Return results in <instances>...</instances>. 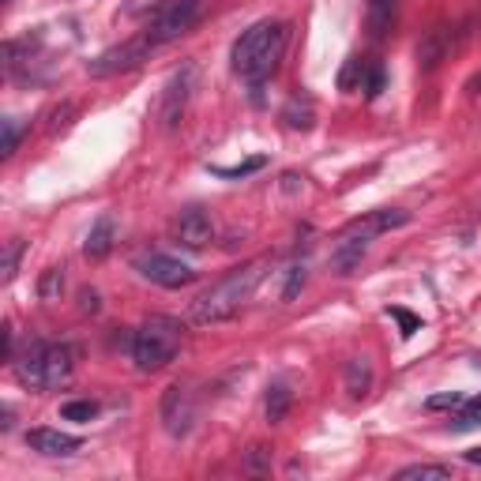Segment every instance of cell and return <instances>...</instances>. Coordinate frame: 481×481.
Here are the masks:
<instances>
[{
	"label": "cell",
	"mask_w": 481,
	"mask_h": 481,
	"mask_svg": "<svg viewBox=\"0 0 481 481\" xmlns=\"http://www.w3.org/2000/svg\"><path fill=\"white\" fill-rule=\"evenodd\" d=\"M444 53H447V35H444V26H436V30H429V38L418 46V64L425 72H433L436 64L444 60Z\"/></svg>",
	"instance_id": "18"
},
{
	"label": "cell",
	"mask_w": 481,
	"mask_h": 481,
	"mask_svg": "<svg viewBox=\"0 0 481 481\" xmlns=\"http://www.w3.org/2000/svg\"><path fill=\"white\" fill-rule=\"evenodd\" d=\"M16 143H19V120L8 117V120H5V143H0V154L12 158V154H16Z\"/></svg>",
	"instance_id": "29"
},
{
	"label": "cell",
	"mask_w": 481,
	"mask_h": 481,
	"mask_svg": "<svg viewBox=\"0 0 481 481\" xmlns=\"http://www.w3.org/2000/svg\"><path fill=\"white\" fill-rule=\"evenodd\" d=\"M264 275H267V260H252V264L230 271L222 282H214L207 294L192 301V308H188L192 324H222V319L237 316L241 305L256 294V286L264 282Z\"/></svg>",
	"instance_id": "2"
},
{
	"label": "cell",
	"mask_w": 481,
	"mask_h": 481,
	"mask_svg": "<svg viewBox=\"0 0 481 481\" xmlns=\"http://www.w3.org/2000/svg\"><path fill=\"white\" fill-rule=\"evenodd\" d=\"M282 120L290 128H298V132H308V128L316 124V106H312L308 94H294V99L286 102V110H282Z\"/></svg>",
	"instance_id": "16"
},
{
	"label": "cell",
	"mask_w": 481,
	"mask_h": 481,
	"mask_svg": "<svg viewBox=\"0 0 481 481\" xmlns=\"http://www.w3.org/2000/svg\"><path fill=\"white\" fill-rule=\"evenodd\" d=\"M264 166H267V158H248V162H241V166H211V173L226 177V181H237V177H248V173L264 170Z\"/></svg>",
	"instance_id": "22"
},
{
	"label": "cell",
	"mask_w": 481,
	"mask_h": 481,
	"mask_svg": "<svg viewBox=\"0 0 481 481\" xmlns=\"http://www.w3.org/2000/svg\"><path fill=\"white\" fill-rule=\"evenodd\" d=\"M151 53H154V42H151L147 35H140V38H128V42H120V46H113V49L99 53V57H94V60L87 64V72H90L94 79L120 76V72L140 68V64H143Z\"/></svg>",
	"instance_id": "6"
},
{
	"label": "cell",
	"mask_w": 481,
	"mask_h": 481,
	"mask_svg": "<svg viewBox=\"0 0 481 481\" xmlns=\"http://www.w3.org/2000/svg\"><path fill=\"white\" fill-rule=\"evenodd\" d=\"M383 87H388V72H383V64H369V68H365V83H361L365 99H380Z\"/></svg>",
	"instance_id": "25"
},
{
	"label": "cell",
	"mask_w": 481,
	"mask_h": 481,
	"mask_svg": "<svg viewBox=\"0 0 481 481\" xmlns=\"http://www.w3.org/2000/svg\"><path fill=\"white\" fill-rule=\"evenodd\" d=\"M192 87H196V68H192V64H184V68L173 72V79L166 83L162 106H158V120H162L166 132H173V128L181 124V117L188 110V99H192Z\"/></svg>",
	"instance_id": "8"
},
{
	"label": "cell",
	"mask_w": 481,
	"mask_h": 481,
	"mask_svg": "<svg viewBox=\"0 0 481 481\" xmlns=\"http://www.w3.org/2000/svg\"><path fill=\"white\" fill-rule=\"evenodd\" d=\"M23 248H26V241H19V237H12L8 245H5V256H0V282H12L16 278V271H19V256H23Z\"/></svg>",
	"instance_id": "20"
},
{
	"label": "cell",
	"mask_w": 481,
	"mask_h": 481,
	"mask_svg": "<svg viewBox=\"0 0 481 481\" xmlns=\"http://www.w3.org/2000/svg\"><path fill=\"white\" fill-rule=\"evenodd\" d=\"M26 447H30V452H38V455H46V459H68V455H76L83 447V440L60 433V429H30L26 433Z\"/></svg>",
	"instance_id": "11"
},
{
	"label": "cell",
	"mask_w": 481,
	"mask_h": 481,
	"mask_svg": "<svg viewBox=\"0 0 481 481\" xmlns=\"http://www.w3.org/2000/svg\"><path fill=\"white\" fill-rule=\"evenodd\" d=\"M5 5H12V0H5Z\"/></svg>",
	"instance_id": "35"
},
{
	"label": "cell",
	"mask_w": 481,
	"mask_h": 481,
	"mask_svg": "<svg viewBox=\"0 0 481 481\" xmlns=\"http://www.w3.org/2000/svg\"><path fill=\"white\" fill-rule=\"evenodd\" d=\"M245 470H248V474H264V470H267V447H260V444H256V447H248Z\"/></svg>",
	"instance_id": "30"
},
{
	"label": "cell",
	"mask_w": 481,
	"mask_h": 481,
	"mask_svg": "<svg viewBox=\"0 0 481 481\" xmlns=\"http://www.w3.org/2000/svg\"><path fill=\"white\" fill-rule=\"evenodd\" d=\"M342 376H346L350 399H365V395L372 392V361H369V358H350Z\"/></svg>",
	"instance_id": "15"
},
{
	"label": "cell",
	"mask_w": 481,
	"mask_h": 481,
	"mask_svg": "<svg viewBox=\"0 0 481 481\" xmlns=\"http://www.w3.org/2000/svg\"><path fill=\"white\" fill-rule=\"evenodd\" d=\"M477 425H481V395L459 406V418H455L452 429H455V433H466V429H477Z\"/></svg>",
	"instance_id": "24"
},
{
	"label": "cell",
	"mask_w": 481,
	"mask_h": 481,
	"mask_svg": "<svg viewBox=\"0 0 481 481\" xmlns=\"http://www.w3.org/2000/svg\"><path fill=\"white\" fill-rule=\"evenodd\" d=\"M282 53H286V23H278V19L252 23L245 35L234 42V53H230L234 72L256 90V99H260L264 83L275 76Z\"/></svg>",
	"instance_id": "1"
},
{
	"label": "cell",
	"mask_w": 481,
	"mask_h": 481,
	"mask_svg": "<svg viewBox=\"0 0 481 481\" xmlns=\"http://www.w3.org/2000/svg\"><path fill=\"white\" fill-rule=\"evenodd\" d=\"M113 241H117V222H113V214H102L87 234V245H83L87 260H106L113 252Z\"/></svg>",
	"instance_id": "13"
},
{
	"label": "cell",
	"mask_w": 481,
	"mask_h": 481,
	"mask_svg": "<svg viewBox=\"0 0 481 481\" xmlns=\"http://www.w3.org/2000/svg\"><path fill=\"white\" fill-rule=\"evenodd\" d=\"M181 339H184L181 319H173V316H151V319H143V328L132 339V361H136V369L140 372L166 369L177 358Z\"/></svg>",
	"instance_id": "4"
},
{
	"label": "cell",
	"mask_w": 481,
	"mask_h": 481,
	"mask_svg": "<svg viewBox=\"0 0 481 481\" xmlns=\"http://www.w3.org/2000/svg\"><path fill=\"white\" fill-rule=\"evenodd\" d=\"M60 290H64V267H49L38 282V294H42V301H57Z\"/></svg>",
	"instance_id": "26"
},
{
	"label": "cell",
	"mask_w": 481,
	"mask_h": 481,
	"mask_svg": "<svg viewBox=\"0 0 481 481\" xmlns=\"http://www.w3.org/2000/svg\"><path fill=\"white\" fill-rule=\"evenodd\" d=\"M463 403H466V399L452 392V395H436V399H429L425 406H429V410H444V406H463Z\"/></svg>",
	"instance_id": "31"
},
{
	"label": "cell",
	"mask_w": 481,
	"mask_h": 481,
	"mask_svg": "<svg viewBox=\"0 0 481 481\" xmlns=\"http://www.w3.org/2000/svg\"><path fill=\"white\" fill-rule=\"evenodd\" d=\"M136 271L147 282L162 286V290H181V286L196 282V271H192L188 264H181L177 256H166V252H143L140 260H136Z\"/></svg>",
	"instance_id": "7"
},
{
	"label": "cell",
	"mask_w": 481,
	"mask_h": 481,
	"mask_svg": "<svg viewBox=\"0 0 481 481\" xmlns=\"http://www.w3.org/2000/svg\"><path fill=\"white\" fill-rule=\"evenodd\" d=\"M395 12H399V0H369V8H365V26H369V38H372V42H380V38L392 35Z\"/></svg>",
	"instance_id": "14"
},
{
	"label": "cell",
	"mask_w": 481,
	"mask_h": 481,
	"mask_svg": "<svg viewBox=\"0 0 481 481\" xmlns=\"http://www.w3.org/2000/svg\"><path fill=\"white\" fill-rule=\"evenodd\" d=\"M466 463H481V447H474V452H466Z\"/></svg>",
	"instance_id": "34"
},
{
	"label": "cell",
	"mask_w": 481,
	"mask_h": 481,
	"mask_svg": "<svg viewBox=\"0 0 481 481\" xmlns=\"http://www.w3.org/2000/svg\"><path fill=\"white\" fill-rule=\"evenodd\" d=\"M290 403H294V392L286 388V383L278 380V383H271L267 388V399H264V410H267V422L271 425H278L286 413H290Z\"/></svg>",
	"instance_id": "17"
},
{
	"label": "cell",
	"mask_w": 481,
	"mask_h": 481,
	"mask_svg": "<svg viewBox=\"0 0 481 481\" xmlns=\"http://www.w3.org/2000/svg\"><path fill=\"white\" fill-rule=\"evenodd\" d=\"M388 316L399 319V335H403V339H410L413 331H422V319L413 316V312H406V308H388Z\"/></svg>",
	"instance_id": "27"
},
{
	"label": "cell",
	"mask_w": 481,
	"mask_h": 481,
	"mask_svg": "<svg viewBox=\"0 0 481 481\" xmlns=\"http://www.w3.org/2000/svg\"><path fill=\"white\" fill-rule=\"evenodd\" d=\"M173 234H177V245H181V248L200 252V248H207V241L214 237V222H211V214H207L204 207H188V211H181Z\"/></svg>",
	"instance_id": "10"
},
{
	"label": "cell",
	"mask_w": 481,
	"mask_h": 481,
	"mask_svg": "<svg viewBox=\"0 0 481 481\" xmlns=\"http://www.w3.org/2000/svg\"><path fill=\"white\" fill-rule=\"evenodd\" d=\"M200 12H204V0H162V5L151 12L143 35H147L154 46H166V42L188 35V30L196 26Z\"/></svg>",
	"instance_id": "5"
},
{
	"label": "cell",
	"mask_w": 481,
	"mask_h": 481,
	"mask_svg": "<svg viewBox=\"0 0 481 481\" xmlns=\"http://www.w3.org/2000/svg\"><path fill=\"white\" fill-rule=\"evenodd\" d=\"M369 245H372L369 237H361V234H354V230H342L339 241H335V252H331V267H335L339 275H354V267L365 260Z\"/></svg>",
	"instance_id": "12"
},
{
	"label": "cell",
	"mask_w": 481,
	"mask_h": 481,
	"mask_svg": "<svg viewBox=\"0 0 481 481\" xmlns=\"http://www.w3.org/2000/svg\"><path fill=\"white\" fill-rule=\"evenodd\" d=\"M94 413H99V403H90V399H72V403L60 406V418H64V422H79V425L90 422Z\"/></svg>",
	"instance_id": "21"
},
{
	"label": "cell",
	"mask_w": 481,
	"mask_h": 481,
	"mask_svg": "<svg viewBox=\"0 0 481 481\" xmlns=\"http://www.w3.org/2000/svg\"><path fill=\"white\" fill-rule=\"evenodd\" d=\"M395 477H399V481H447V477H452V466L418 463V466H403Z\"/></svg>",
	"instance_id": "19"
},
{
	"label": "cell",
	"mask_w": 481,
	"mask_h": 481,
	"mask_svg": "<svg viewBox=\"0 0 481 481\" xmlns=\"http://www.w3.org/2000/svg\"><path fill=\"white\" fill-rule=\"evenodd\" d=\"M305 286V264H294L290 267V278H286V290H282V301H294L298 290Z\"/></svg>",
	"instance_id": "28"
},
{
	"label": "cell",
	"mask_w": 481,
	"mask_h": 481,
	"mask_svg": "<svg viewBox=\"0 0 481 481\" xmlns=\"http://www.w3.org/2000/svg\"><path fill=\"white\" fill-rule=\"evenodd\" d=\"M466 90H470V94H481V72H477V76L466 83Z\"/></svg>",
	"instance_id": "33"
},
{
	"label": "cell",
	"mask_w": 481,
	"mask_h": 481,
	"mask_svg": "<svg viewBox=\"0 0 481 481\" xmlns=\"http://www.w3.org/2000/svg\"><path fill=\"white\" fill-rule=\"evenodd\" d=\"M192 422H196V403H192V392L184 383H170L162 395V425L170 436H188Z\"/></svg>",
	"instance_id": "9"
},
{
	"label": "cell",
	"mask_w": 481,
	"mask_h": 481,
	"mask_svg": "<svg viewBox=\"0 0 481 481\" xmlns=\"http://www.w3.org/2000/svg\"><path fill=\"white\" fill-rule=\"evenodd\" d=\"M361 83H365V64H361V57H350L342 76H339V87L342 90H361Z\"/></svg>",
	"instance_id": "23"
},
{
	"label": "cell",
	"mask_w": 481,
	"mask_h": 481,
	"mask_svg": "<svg viewBox=\"0 0 481 481\" xmlns=\"http://www.w3.org/2000/svg\"><path fill=\"white\" fill-rule=\"evenodd\" d=\"M79 312H90V316L99 312V294H94V290H83V294H79Z\"/></svg>",
	"instance_id": "32"
},
{
	"label": "cell",
	"mask_w": 481,
	"mask_h": 481,
	"mask_svg": "<svg viewBox=\"0 0 481 481\" xmlns=\"http://www.w3.org/2000/svg\"><path fill=\"white\" fill-rule=\"evenodd\" d=\"M12 365H16V376H19L23 388L53 392V388H60V383H68V376L76 369V354H72V346H64V342L30 339L26 350Z\"/></svg>",
	"instance_id": "3"
}]
</instances>
